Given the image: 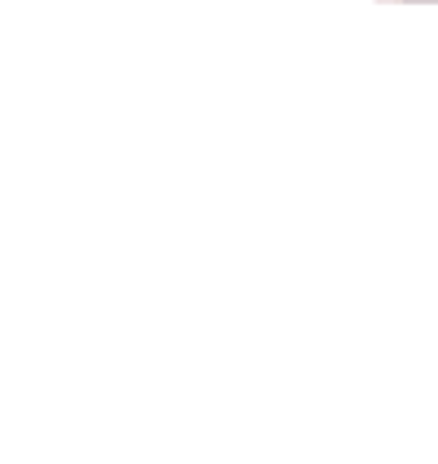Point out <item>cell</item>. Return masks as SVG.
Listing matches in <instances>:
<instances>
[]
</instances>
